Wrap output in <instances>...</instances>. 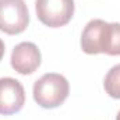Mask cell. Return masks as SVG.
<instances>
[{
	"mask_svg": "<svg viewBox=\"0 0 120 120\" xmlns=\"http://www.w3.org/2000/svg\"><path fill=\"white\" fill-rule=\"evenodd\" d=\"M80 43L87 55L120 56V22L91 20L81 34Z\"/></svg>",
	"mask_w": 120,
	"mask_h": 120,
	"instance_id": "obj_1",
	"label": "cell"
},
{
	"mask_svg": "<svg viewBox=\"0 0 120 120\" xmlns=\"http://www.w3.org/2000/svg\"><path fill=\"white\" fill-rule=\"evenodd\" d=\"M70 92L66 77L57 73L43 74L34 84V101L43 109H56L64 103Z\"/></svg>",
	"mask_w": 120,
	"mask_h": 120,
	"instance_id": "obj_2",
	"label": "cell"
},
{
	"mask_svg": "<svg viewBox=\"0 0 120 120\" xmlns=\"http://www.w3.org/2000/svg\"><path fill=\"white\" fill-rule=\"evenodd\" d=\"M74 0H36L35 11L38 20L49 27L60 28L67 25L74 15Z\"/></svg>",
	"mask_w": 120,
	"mask_h": 120,
	"instance_id": "obj_3",
	"label": "cell"
},
{
	"mask_svg": "<svg viewBox=\"0 0 120 120\" xmlns=\"http://www.w3.org/2000/svg\"><path fill=\"white\" fill-rule=\"evenodd\" d=\"M30 13L24 0H0V31L18 35L27 30Z\"/></svg>",
	"mask_w": 120,
	"mask_h": 120,
	"instance_id": "obj_4",
	"label": "cell"
},
{
	"mask_svg": "<svg viewBox=\"0 0 120 120\" xmlns=\"http://www.w3.org/2000/svg\"><path fill=\"white\" fill-rule=\"evenodd\" d=\"M25 103L22 84L11 77L0 78V115L10 116L18 113Z\"/></svg>",
	"mask_w": 120,
	"mask_h": 120,
	"instance_id": "obj_5",
	"label": "cell"
},
{
	"mask_svg": "<svg viewBox=\"0 0 120 120\" xmlns=\"http://www.w3.org/2000/svg\"><path fill=\"white\" fill-rule=\"evenodd\" d=\"M10 61L11 67L17 73L22 75H30L35 73L41 66V50L32 42H21L13 49Z\"/></svg>",
	"mask_w": 120,
	"mask_h": 120,
	"instance_id": "obj_6",
	"label": "cell"
},
{
	"mask_svg": "<svg viewBox=\"0 0 120 120\" xmlns=\"http://www.w3.org/2000/svg\"><path fill=\"white\" fill-rule=\"evenodd\" d=\"M103 88L110 98L120 99V64L113 66L108 71L103 80Z\"/></svg>",
	"mask_w": 120,
	"mask_h": 120,
	"instance_id": "obj_7",
	"label": "cell"
},
{
	"mask_svg": "<svg viewBox=\"0 0 120 120\" xmlns=\"http://www.w3.org/2000/svg\"><path fill=\"white\" fill-rule=\"evenodd\" d=\"M4 52H6V48H4V42L0 39V61H1L3 56H4Z\"/></svg>",
	"mask_w": 120,
	"mask_h": 120,
	"instance_id": "obj_8",
	"label": "cell"
},
{
	"mask_svg": "<svg viewBox=\"0 0 120 120\" xmlns=\"http://www.w3.org/2000/svg\"><path fill=\"white\" fill-rule=\"evenodd\" d=\"M116 120H120V110H119V113H117V116H116Z\"/></svg>",
	"mask_w": 120,
	"mask_h": 120,
	"instance_id": "obj_9",
	"label": "cell"
}]
</instances>
